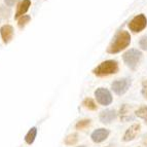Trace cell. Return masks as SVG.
<instances>
[{
	"instance_id": "6",
	"label": "cell",
	"mask_w": 147,
	"mask_h": 147,
	"mask_svg": "<svg viewBox=\"0 0 147 147\" xmlns=\"http://www.w3.org/2000/svg\"><path fill=\"white\" fill-rule=\"evenodd\" d=\"M131 86V79L130 78H121L113 81L111 84V90L113 93L117 96H123L127 92V90Z\"/></svg>"
},
{
	"instance_id": "14",
	"label": "cell",
	"mask_w": 147,
	"mask_h": 147,
	"mask_svg": "<svg viewBox=\"0 0 147 147\" xmlns=\"http://www.w3.org/2000/svg\"><path fill=\"white\" fill-rule=\"evenodd\" d=\"M78 140H79L78 135L76 133H73V134H70V135H68L65 138L64 143L66 145H68V146H71V145H75L76 143L78 142Z\"/></svg>"
},
{
	"instance_id": "18",
	"label": "cell",
	"mask_w": 147,
	"mask_h": 147,
	"mask_svg": "<svg viewBox=\"0 0 147 147\" xmlns=\"http://www.w3.org/2000/svg\"><path fill=\"white\" fill-rule=\"evenodd\" d=\"M30 21H31V17L27 15H24L23 17H21L20 19H18V25H19L20 28H24Z\"/></svg>"
},
{
	"instance_id": "13",
	"label": "cell",
	"mask_w": 147,
	"mask_h": 147,
	"mask_svg": "<svg viewBox=\"0 0 147 147\" xmlns=\"http://www.w3.org/2000/svg\"><path fill=\"white\" fill-rule=\"evenodd\" d=\"M36 135H37V127H31V129L28 131L27 134H26V136H25V141H26V143H27L28 145H31L32 143L34 142Z\"/></svg>"
},
{
	"instance_id": "12",
	"label": "cell",
	"mask_w": 147,
	"mask_h": 147,
	"mask_svg": "<svg viewBox=\"0 0 147 147\" xmlns=\"http://www.w3.org/2000/svg\"><path fill=\"white\" fill-rule=\"evenodd\" d=\"M30 6H31V1L30 0H23V1H21L19 3V5H18L17 11H16V15H15L16 19H20L21 17H23L28 11Z\"/></svg>"
},
{
	"instance_id": "21",
	"label": "cell",
	"mask_w": 147,
	"mask_h": 147,
	"mask_svg": "<svg viewBox=\"0 0 147 147\" xmlns=\"http://www.w3.org/2000/svg\"><path fill=\"white\" fill-rule=\"evenodd\" d=\"M141 92H142L143 97L147 100V79L142 82V91Z\"/></svg>"
},
{
	"instance_id": "20",
	"label": "cell",
	"mask_w": 147,
	"mask_h": 147,
	"mask_svg": "<svg viewBox=\"0 0 147 147\" xmlns=\"http://www.w3.org/2000/svg\"><path fill=\"white\" fill-rule=\"evenodd\" d=\"M139 47L143 51H146L147 52V35L146 36H143L139 41Z\"/></svg>"
},
{
	"instance_id": "8",
	"label": "cell",
	"mask_w": 147,
	"mask_h": 147,
	"mask_svg": "<svg viewBox=\"0 0 147 147\" xmlns=\"http://www.w3.org/2000/svg\"><path fill=\"white\" fill-rule=\"evenodd\" d=\"M109 134H110V131L107 130V129H104V127H101V129H97L92 133L91 138L93 140V142L101 143L107 139Z\"/></svg>"
},
{
	"instance_id": "7",
	"label": "cell",
	"mask_w": 147,
	"mask_h": 147,
	"mask_svg": "<svg viewBox=\"0 0 147 147\" xmlns=\"http://www.w3.org/2000/svg\"><path fill=\"white\" fill-rule=\"evenodd\" d=\"M140 131H141V125L140 123H133L123 134V142H130L136 139L138 135H139Z\"/></svg>"
},
{
	"instance_id": "19",
	"label": "cell",
	"mask_w": 147,
	"mask_h": 147,
	"mask_svg": "<svg viewBox=\"0 0 147 147\" xmlns=\"http://www.w3.org/2000/svg\"><path fill=\"white\" fill-rule=\"evenodd\" d=\"M10 16V9L6 6H0V19H8Z\"/></svg>"
},
{
	"instance_id": "16",
	"label": "cell",
	"mask_w": 147,
	"mask_h": 147,
	"mask_svg": "<svg viewBox=\"0 0 147 147\" xmlns=\"http://www.w3.org/2000/svg\"><path fill=\"white\" fill-rule=\"evenodd\" d=\"M136 116H138L139 118H142L145 121V123L147 125V106H142L139 109L135 111Z\"/></svg>"
},
{
	"instance_id": "2",
	"label": "cell",
	"mask_w": 147,
	"mask_h": 147,
	"mask_svg": "<svg viewBox=\"0 0 147 147\" xmlns=\"http://www.w3.org/2000/svg\"><path fill=\"white\" fill-rule=\"evenodd\" d=\"M94 74L98 77H105V76L112 75L118 72V63L115 60H107L97 66L93 70Z\"/></svg>"
},
{
	"instance_id": "1",
	"label": "cell",
	"mask_w": 147,
	"mask_h": 147,
	"mask_svg": "<svg viewBox=\"0 0 147 147\" xmlns=\"http://www.w3.org/2000/svg\"><path fill=\"white\" fill-rule=\"evenodd\" d=\"M131 43V35L127 31H118L115 34V36L113 37L112 41L109 44V47L107 49L108 54L114 55L118 54L121 51L127 49Z\"/></svg>"
},
{
	"instance_id": "11",
	"label": "cell",
	"mask_w": 147,
	"mask_h": 147,
	"mask_svg": "<svg viewBox=\"0 0 147 147\" xmlns=\"http://www.w3.org/2000/svg\"><path fill=\"white\" fill-rule=\"evenodd\" d=\"M119 117L123 121H129V120L134 119V116L132 114V107L127 104H123L121 107H120L119 110Z\"/></svg>"
},
{
	"instance_id": "10",
	"label": "cell",
	"mask_w": 147,
	"mask_h": 147,
	"mask_svg": "<svg viewBox=\"0 0 147 147\" xmlns=\"http://www.w3.org/2000/svg\"><path fill=\"white\" fill-rule=\"evenodd\" d=\"M0 35H1L2 41L4 43H8L11 41L13 37V28L10 25H4L0 28Z\"/></svg>"
},
{
	"instance_id": "3",
	"label": "cell",
	"mask_w": 147,
	"mask_h": 147,
	"mask_svg": "<svg viewBox=\"0 0 147 147\" xmlns=\"http://www.w3.org/2000/svg\"><path fill=\"white\" fill-rule=\"evenodd\" d=\"M142 59V53L136 49H131L123 55V63L131 70H136Z\"/></svg>"
},
{
	"instance_id": "17",
	"label": "cell",
	"mask_w": 147,
	"mask_h": 147,
	"mask_svg": "<svg viewBox=\"0 0 147 147\" xmlns=\"http://www.w3.org/2000/svg\"><path fill=\"white\" fill-rule=\"evenodd\" d=\"M92 120L91 119H81L79 121H77V123L75 125L76 130H84L86 127H88L91 125Z\"/></svg>"
},
{
	"instance_id": "9",
	"label": "cell",
	"mask_w": 147,
	"mask_h": 147,
	"mask_svg": "<svg viewBox=\"0 0 147 147\" xmlns=\"http://www.w3.org/2000/svg\"><path fill=\"white\" fill-rule=\"evenodd\" d=\"M117 117V113L114 109H106L100 113V121L104 125H109Z\"/></svg>"
},
{
	"instance_id": "15",
	"label": "cell",
	"mask_w": 147,
	"mask_h": 147,
	"mask_svg": "<svg viewBox=\"0 0 147 147\" xmlns=\"http://www.w3.org/2000/svg\"><path fill=\"white\" fill-rule=\"evenodd\" d=\"M82 105H84V108H86V109H88V110H92V111L97 110V104L95 103V101H94L92 98L84 99V102H82Z\"/></svg>"
},
{
	"instance_id": "23",
	"label": "cell",
	"mask_w": 147,
	"mask_h": 147,
	"mask_svg": "<svg viewBox=\"0 0 147 147\" xmlns=\"http://www.w3.org/2000/svg\"><path fill=\"white\" fill-rule=\"evenodd\" d=\"M144 143H145V145L147 146V138H146V140H145V142H144Z\"/></svg>"
},
{
	"instance_id": "5",
	"label": "cell",
	"mask_w": 147,
	"mask_h": 147,
	"mask_svg": "<svg viewBox=\"0 0 147 147\" xmlns=\"http://www.w3.org/2000/svg\"><path fill=\"white\" fill-rule=\"evenodd\" d=\"M95 97L97 102L102 106L110 105L113 101V97L111 95V93L108 91L107 88H97L95 92Z\"/></svg>"
},
{
	"instance_id": "22",
	"label": "cell",
	"mask_w": 147,
	"mask_h": 147,
	"mask_svg": "<svg viewBox=\"0 0 147 147\" xmlns=\"http://www.w3.org/2000/svg\"><path fill=\"white\" fill-rule=\"evenodd\" d=\"M18 2V0H4V3L6 4V6H13L16 3Z\"/></svg>"
},
{
	"instance_id": "4",
	"label": "cell",
	"mask_w": 147,
	"mask_h": 147,
	"mask_svg": "<svg viewBox=\"0 0 147 147\" xmlns=\"http://www.w3.org/2000/svg\"><path fill=\"white\" fill-rule=\"evenodd\" d=\"M147 26V19L143 13L136 16L129 23V29L134 33H139L143 31Z\"/></svg>"
},
{
	"instance_id": "24",
	"label": "cell",
	"mask_w": 147,
	"mask_h": 147,
	"mask_svg": "<svg viewBox=\"0 0 147 147\" xmlns=\"http://www.w3.org/2000/svg\"><path fill=\"white\" fill-rule=\"evenodd\" d=\"M78 147H86V146H78Z\"/></svg>"
}]
</instances>
